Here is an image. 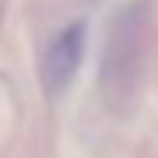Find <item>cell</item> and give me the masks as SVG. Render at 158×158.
Listing matches in <instances>:
<instances>
[{"mask_svg":"<svg viewBox=\"0 0 158 158\" xmlns=\"http://www.w3.org/2000/svg\"><path fill=\"white\" fill-rule=\"evenodd\" d=\"M88 51V20H74L67 24L47 47L44 54V84L51 94H61L71 84V77L77 74V67L84 61Z\"/></svg>","mask_w":158,"mask_h":158,"instance_id":"1","label":"cell"}]
</instances>
